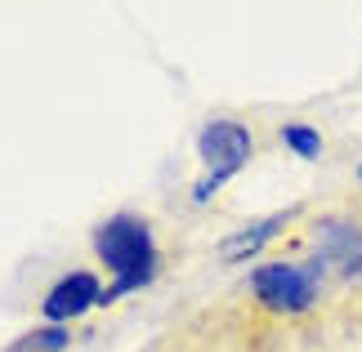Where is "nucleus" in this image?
I'll list each match as a JSON object with an SVG mask.
<instances>
[{
  "label": "nucleus",
  "mask_w": 362,
  "mask_h": 352,
  "mask_svg": "<svg viewBox=\"0 0 362 352\" xmlns=\"http://www.w3.org/2000/svg\"><path fill=\"white\" fill-rule=\"evenodd\" d=\"M72 348V330L67 326H36L23 339H13L5 352H67Z\"/></svg>",
  "instance_id": "obj_5"
},
{
  "label": "nucleus",
  "mask_w": 362,
  "mask_h": 352,
  "mask_svg": "<svg viewBox=\"0 0 362 352\" xmlns=\"http://www.w3.org/2000/svg\"><path fill=\"white\" fill-rule=\"evenodd\" d=\"M103 281L99 272H90V267H76V272H63L54 286L45 290V299H40V317L49 321V326H67V321L86 317L90 308H103Z\"/></svg>",
  "instance_id": "obj_3"
},
{
  "label": "nucleus",
  "mask_w": 362,
  "mask_h": 352,
  "mask_svg": "<svg viewBox=\"0 0 362 352\" xmlns=\"http://www.w3.org/2000/svg\"><path fill=\"white\" fill-rule=\"evenodd\" d=\"M94 259L112 272V286L103 290V308L125 299L134 290H148L161 277V245H157V228L152 219L134 214V210H117L107 214L99 228L90 232Z\"/></svg>",
  "instance_id": "obj_1"
},
{
  "label": "nucleus",
  "mask_w": 362,
  "mask_h": 352,
  "mask_svg": "<svg viewBox=\"0 0 362 352\" xmlns=\"http://www.w3.org/2000/svg\"><path fill=\"white\" fill-rule=\"evenodd\" d=\"M250 157H255V134H250L246 121H238V116L202 121V130H197V161H202L206 174L192 183V201L206 205L228 178H238L246 170Z\"/></svg>",
  "instance_id": "obj_2"
},
{
  "label": "nucleus",
  "mask_w": 362,
  "mask_h": 352,
  "mask_svg": "<svg viewBox=\"0 0 362 352\" xmlns=\"http://www.w3.org/2000/svg\"><path fill=\"white\" fill-rule=\"evenodd\" d=\"M358 188H362V165H358Z\"/></svg>",
  "instance_id": "obj_7"
},
{
  "label": "nucleus",
  "mask_w": 362,
  "mask_h": 352,
  "mask_svg": "<svg viewBox=\"0 0 362 352\" xmlns=\"http://www.w3.org/2000/svg\"><path fill=\"white\" fill-rule=\"evenodd\" d=\"M296 219H300V205L277 210V214H269V219L246 223V228H238L233 236H224V241H219V259H228V263H250L269 241H277V236H282Z\"/></svg>",
  "instance_id": "obj_4"
},
{
  "label": "nucleus",
  "mask_w": 362,
  "mask_h": 352,
  "mask_svg": "<svg viewBox=\"0 0 362 352\" xmlns=\"http://www.w3.org/2000/svg\"><path fill=\"white\" fill-rule=\"evenodd\" d=\"M282 143L291 147V157H300V161H317L322 157V134L313 130L309 121H282Z\"/></svg>",
  "instance_id": "obj_6"
}]
</instances>
